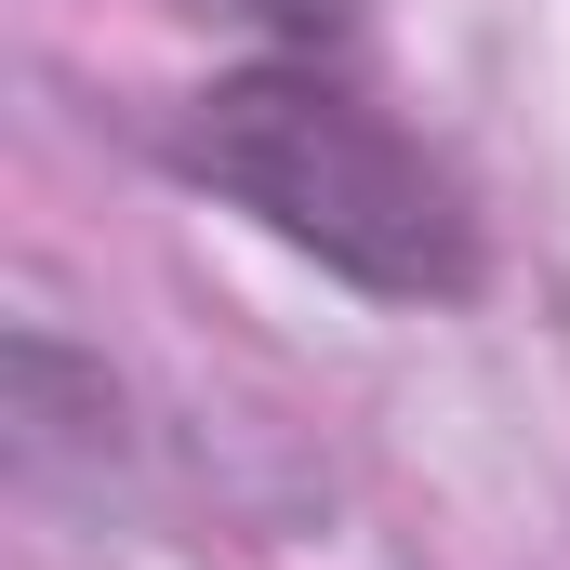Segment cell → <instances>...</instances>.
<instances>
[{
  "label": "cell",
  "instance_id": "2",
  "mask_svg": "<svg viewBox=\"0 0 570 570\" xmlns=\"http://www.w3.org/2000/svg\"><path fill=\"white\" fill-rule=\"evenodd\" d=\"M173 13H226V27H253L266 53H305V40L345 27V0H173Z\"/></svg>",
  "mask_w": 570,
  "mask_h": 570
},
{
  "label": "cell",
  "instance_id": "1",
  "mask_svg": "<svg viewBox=\"0 0 570 570\" xmlns=\"http://www.w3.org/2000/svg\"><path fill=\"white\" fill-rule=\"evenodd\" d=\"M159 159L199 199L253 213L266 239H292L305 266L385 292V305H451L478 279V199H464V173L425 134H399L358 80H332L318 53L226 67L213 94L173 107Z\"/></svg>",
  "mask_w": 570,
  "mask_h": 570
}]
</instances>
